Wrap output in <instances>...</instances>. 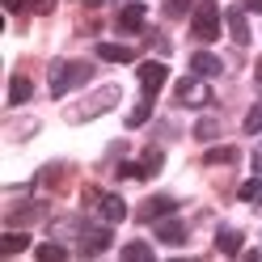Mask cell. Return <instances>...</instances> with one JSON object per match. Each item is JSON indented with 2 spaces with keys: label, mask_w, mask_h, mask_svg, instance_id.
<instances>
[{
  "label": "cell",
  "mask_w": 262,
  "mask_h": 262,
  "mask_svg": "<svg viewBox=\"0 0 262 262\" xmlns=\"http://www.w3.org/2000/svg\"><path fill=\"white\" fill-rule=\"evenodd\" d=\"M89 76H93V63H85V59H51V97L72 93Z\"/></svg>",
  "instance_id": "cell-1"
},
{
  "label": "cell",
  "mask_w": 262,
  "mask_h": 262,
  "mask_svg": "<svg viewBox=\"0 0 262 262\" xmlns=\"http://www.w3.org/2000/svg\"><path fill=\"white\" fill-rule=\"evenodd\" d=\"M119 106V85H102L97 93H89L85 102H76L72 110H68V119L72 123H89V119H97V114H106V110H114Z\"/></svg>",
  "instance_id": "cell-2"
},
{
  "label": "cell",
  "mask_w": 262,
  "mask_h": 262,
  "mask_svg": "<svg viewBox=\"0 0 262 262\" xmlns=\"http://www.w3.org/2000/svg\"><path fill=\"white\" fill-rule=\"evenodd\" d=\"M190 30H194L199 42H216L220 38V5H216V0H199V5H194Z\"/></svg>",
  "instance_id": "cell-3"
},
{
  "label": "cell",
  "mask_w": 262,
  "mask_h": 262,
  "mask_svg": "<svg viewBox=\"0 0 262 262\" xmlns=\"http://www.w3.org/2000/svg\"><path fill=\"white\" fill-rule=\"evenodd\" d=\"M178 106H207L211 102V89L203 85L199 76H186V80H178Z\"/></svg>",
  "instance_id": "cell-4"
},
{
  "label": "cell",
  "mask_w": 262,
  "mask_h": 262,
  "mask_svg": "<svg viewBox=\"0 0 262 262\" xmlns=\"http://www.w3.org/2000/svg\"><path fill=\"white\" fill-rule=\"evenodd\" d=\"M161 165H165V152L161 148H148L140 157V165H119V178H157Z\"/></svg>",
  "instance_id": "cell-5"
},
{
  "label": "cell",
  "mask_w": 262,
  "mask_h": 262,
  "mask_svg": "<svg viewBox=\"0 0 262 262\" xmlns=\"http://www.w3.org/2000/svg\"><path fill=\"white\" fill-rule=\"evenodd\" d=\"M169 80V68L161 59H148V63H140V89H144V97H157V89Z\"/></svg>",
  "instance_id": "cell-6"
},
{
  "label": "cell",
  "mask_w": 262,
  "mask_h": 262,
  "mask_svg": "<svg viewBox=\"0 0 262 262\" xmlns=\"http://www.w3.org/2000/svg\"><path fill=\"white\" fill-rule=\"evenodd\" d=\"M110 241H114V233H110V228H80V241H76V250L85 254V258H93V254L110 250Z\"/></svg>",
  "instance_id": "cell-7"
},
{
  "label": "cell",
  "mask_w": 262,
  "mask_h": 262,
  "mask_svg": "<svg viewBox=\"0 0 262 262\" xmlns=\"http://www.w3.org/2000/svg\"><path fill=\"white\" fill-rule=\"evenodd\" d=\"M42 216H47V207L30 199V203L9 207V211H5V224H9V228H21V224H34V220H42Z\"/></svg>",
  "instance_id": "cell-8"
},
{
  "label": "cell",
  "mask_w": 262,
  "mask_h": 262,
  "mask_svg": "<svg viewBox=\"0 0 262 262\" xmlns=\"http://www.w3.org/2000/svg\"><path fill=\"white\" fill-rule=\"evenodd\" d=\"M144 17H148V9H144L140 0H136V5H123V9H119L114 26H119L123 34H140V30H144Z\"/></svg>",
  "instance_id": "cell-9"
},
{
  "label": "cell",
  "mask_w": 262,
  "mask_h": 262,
  "mask_svg": "<svg viewBox=\"0 0 262 262\" xmlns=\"http://www.w3.org/2000/svg\"><path fill=\"white\" fill-rule=\"evenodd\" d=\"M178 207L173 194H152V199H144L140 211H136V220H161V216H169V211Z\"/></svg>",
  "instance_id": "cell-10"
},
{
  "label": "cell",
  "mask_w": 262,
  "mask_h": 262,
  "mask_svg": "<svg viewBox=\"0 0 262 262\" xmlns=\"http://www.w3.org/2000/svg\"><path fill=\"white\" fill-rule=\"evenodd\" d=\"M68 178H72V169H68V161H55V165H47L34 182L42 186V190H63L68 186Z\"/></svg>",
  "instance_id": "cell-11"
},
{
  "label": "cell",
  "mask_w": 262,
  "mask_h": 262,
  "mask_svg": "<svg viewBox=\"0 0 262 262\" xmlns=\"http://www.w3.org/2000/svg\"><path fill=\"white\" fill-rule=\"evenodd\" d=\"M228 34H233V42H237V47H245V42H250V26H245V5H233V9H228Z\"/></svg>",
  "instance_id": "cell-12"
},
{
  "label": "cell",
  "mask_w": 262,
  "mask_h": 262,
  "mask_svg": "<svg viewBox=\"0 0 262 262\" xmlns=\"http://www.w3.org/2000/svg\"><path fill=\"white\" fill-rule=\"evenodd\" d=\"M220 68H224V63L211 55V51H194L190 55V72L194 76H220Z\"/></svg>",
  "instance_id": "cell-13"
},
{
  "label": "cell",
  "mask_w": 262,
  "mask_h": 262,
  "mask_svg": "<svg viewBox=\"0 0 262 262\" xmlns=\"http://www.w3.org/2000/svg\"><path fill=\"white\" fill-rule=\"evenodd\" d=\"M97 211H102V220H106V224H119V220H127V203L119 199V194H102Z\"/></svg>",
  "instance_id": "cell-14"
},
{
  "label": "cell",
  "mask_w": 262,
  "mask_h": 262,
  "mask_svg": "<svg viewBox=\"0 0 262 262\" xmlns=\"http://www.w3.org/2000/svg\"><path fill=\"white\" fill-rule=\"evenodd\" d=\"M241 245H245V233H241V228H220V233H216V250L228 254V258L241 254Z\"/></svg>",
  "instance_id": "cell-15"
},
{
  "label": "cell",
  "mask_w": 262,
  "mask_h": 262,
  "mask_svg": "<svg viewBox=\"0 0 262 262\" xmlns=\"http://www.w3.org/2000/svg\"><path fill=\"white\" fill-rule=\"evenodd\" d=\"M157 241L182 245V241H186V224H182V220H161V224H157Z\"/></svg>",
  "instance_id": "cell-16"
},
{
  "label": "cell",
  "mask_w": 262,
  "mask_h": 262,
  "mask_svg": "<svg viewBox=\"0 0 262 262\" xmlns=\"http://www.w3.org/2000/svg\"><path fill=\"white\" fill-rule=\"evenodd\" d=\"M30 93H34V85H30V76H26V72H17V76L9 80V106L30 102Z\"/></svg>",
  "instance_id": "cell-17"
},
{
  "label": "cell",
  "mask_w": 262,
  "mask_h": 262,
  "mask_svg": "<svg viewBox=\"0 0 262 262\" xmlns=\"http://www.w3.org/2000/svg\"><path fill=\"white\" fill-rule=\"evenodd\" d=\"M97 55L110 59V63H131V59H136V51L123 47V42H97Z\"/></svg>",
  "instance_id": "cell-18"
},
{
  "label": "cell",
  "mask_w": 262,
  "mask_h": 262,
  "mask_svg": "<svg viewBox=\"0 0 262 262\" xmlns=\"http://www.w3.org/2000/svg\"><path fill=\"white\" fill-rule=\"evenodd\" d=\"M233 161H237V148H228V144H224V148H207L203 152V165H233Z\"/></svg>",
  "instance_id": "cell-19"
},
{
  "label": "cell",
  "mask_w": 262,
  "mask_h": 262,
  "mask_svg": "<svg viewBox=\"0 0 262 262\" xmlns=\"http://www.w3.org/2000/svg\"><path fill=\"white\" fill-rule=\"evenodd\" d=\"M123 258H127V262H140V258L148 262V258H152V245H148V241H127V245H123Z\"/></svg>",
  "instance_id": "cell-20"
},
{
  "label": "cell",
  "mask_w": 262,
  "mask_h": 262,
  "mask_svg": "<svg viewBox=\"0 0 262 262\" xmlns=\"http://www.w3.org/2000/svg\"><path fill=\"white\" fill-rule=\"evenodd\" d=\"M26 245H30L26 233H5V241H0V254H5V258H9V254H21Z\"/></svg>",
  "instance_id": "cell-21"
},
{
  "label": "cell",
  "mask_w": 262,
  "mask_h": 262,
  "mask_svg": "<svg viewBox=\"0 0 262 262\" xmlns=\"http://www.w3.org/2000/svg\"><path fill=\"white\" fill-rule=\"evenodd\" d=\"M258 194H262V182H258V178H245V182L237 186V199H241V203H258Z\"/></svg>",
  "instance_id": "cell-22"
},
{
  "label": "cell",
  "mask_w": 262,
  "mask_h": 262,
  "mask_svg": "<svg viewBox=\"0 0 262 262\" xmlns=\"http://www.w3.org/2000/svg\"><path fill=\"white\" fill-rule=\"evenodd\" d=\"M148 114H152V97H144V102L127 114V127H144V123H148Z\"/></svg>",
  "instance_id": "cell-23"
},
{
  "label": "cell",
  "mask_w": 262,
  "mask_h": 262,
  "mask_svg": "<svg viewBox=\"0 0 262 262\" xmlns=\"http://www.w3.org/2000/svg\"><path fill=\"white\" fill-rule=\"evenodd\" d=\"M42 262H59V258H68V250H63V245H55V241H47V245H38L34 250Z\"/></svg>",
  "instance_id": "cell-24"
},
{
  "label": "cell",
  "mask_w": 262,
  "mask_h": 262,
  "mask_svg": "<svg viewBox=\"0 0 262 262\" xmlns=\"http://www.w3.org/2000/svg\"><path fill=\"white\" fill-rule=\"evenodd\" d=\"M194 136H199V140H216L220 136V123L216 119H199V123H194Z\"/></svg>",
  "instance_id": "cell-25"
},
{
  "label": "cell",
  "mask_w": 262,
  "mask_h": 262,
  "mask_svg": "<svg viewBox=\"0 0 262 262\" xmlns=\"http://www.w3.org/2000/svg\"><path fill=\"white\" fill-rule=\"evenodd\" d=\"M241 127L250 131V136H258V131H262V102L250 106V114H245V123H241Z\"/></svg>",
  "instance_id": "cell-26"
},
{
  "label": "cell",
  "mask_w": 262,
  "mask_h": 262,
  "mask_svg": "<svg viewBox=\"0 0 262 262\" xmlns=\"http://www.w3.org/2000/svg\"><path fill=\"white\" fill-rule=\"evenodd\" d=\"M194 9V0H165V17H186Z\"/></svg>",
  "instance_id": "cell-27"
},
{
  "label": "cell",
  "mask_w": 262,
  "mask_h": 262,
  "mask_svg": "<svg viewBox=\"0 0 262 262\" xmlns=\"http://www.w3.org/2000/svg\"><path fill=\"white\" fill-rule=\"evenodd\" d=\"M30 13H38V17H47V13H55V0H30Z\"/></svg>",
  "instance_id": "cell-28"
},
{
  "label": "cell",
  "mask_w": 262,
  "mask_h": 262,
  "mask_svg": "<svg viewBox=\"0 0 262 262\" xmlns=\"http://www.w3.org/2000/svg\"><path fill=\"white\" fill-rule=\"evenodd\" d=\"M5 9L9 13H21V9H30V0H5Z\"/></svg>",
  "instance_id": "cell-29"
},
{
  "label": "cell",
  "mask_w": 262,
  "mask_h": 262,
  "mask_svg": "<svg viewBox=\"0 0 262 262\" xmlns=\"http://www.w3.org/2000/svg\"><path fill=\"white\" fill-rule=\"evenodd\" d=\"M241 5L250 9V13H262V0H241Z\"/></svg>",
  "instance_id": "cell-30"
},
{
  "label": "cell",
  "mask_w": 262,
  "mask_h": 262,
  "mask_svg": "<svg viewBox=\"0 0 262 262\" xmlns=\"http://www.w3.org/2000/svg\"><path fill=\"white\" fill-rule=\"evenodd\" d=\"M254 80H258V89H262V59L254 63Z\"/></svg>",
  "instance_id": "cell-31"
},
{
  "label": "cell",
  "mask_w": 262,
  "mask_h": 262,
  "mask_svg": "<svg viewBox=\"0 0 262 262\" xmlns=\"http://www.w3.org/2000/svg\"><path fill=\"white\" fill-rule=\"evenodd\" d=\"M254 169H258V173H262V148H258V152H254Z\"/></svg>",
  "instance_id": "cell-32"
},
{
  "label": "cell",
  "mask_w": 262,
  "mask_h": 262,
  "mask_svg": "<svg viewBox=\"0 0 262 262\" xmlns=\"http://www.w3.org/2000/svg\"><path fill=\"white\" fill-rule=\"evenodd\" d=\"M254 207H258V211H262V194H258V203H254Z\"/></svg>",
  "instance_id": "cell-33"
}]
</instances>
